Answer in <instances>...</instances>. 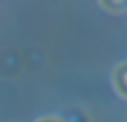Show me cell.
<instances>
[{"mask_svg":"<svg viewBox=\"0 0 127 122\" xmlns=\"http://www.w3.org/2000/svg\"><path fill=\"white\" fill-rule=\"evenodd\" d=\"M112 82H114V89L118 91V96L127 98V62H121V64L114 69Z\"/></svg>","mask_w":127,"mask_h":122,"instance_id":"obj_1","label":"cell"},{"mask_svg":"<svg viewBox=\"0 0 127 122\" xmlns=\"http://www.w3.org/2000/svg\"><path fill=\"white\" fill-rule=\"evenodd\" d=\"M98 2L109 13H125L127 11V0H98Z\"/></svg>","mask_w":127,"mask_h":122,"instance_id":"obj_2","label":"cell"},{"mask_svg":"<svg viewBox=\"0 0 127 122\" xmlns=\"http://www.w3.org/2000/svg\"><path fill=\"white\" fill-rule=\"evenodd\" d=\"M36 122H67V120L60 118V116H42V118H38Z\"/></svg>","mask_w":127,"mask_h":122,"instance_id":"obj_3","label":"cell"}]
</instances>
